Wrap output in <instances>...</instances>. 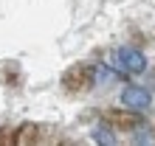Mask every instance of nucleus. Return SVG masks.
Listing matches in <instances>:
<instances>
[{"label": "nucleus", "instance_id": "f257e3e1", "mask_svg": "<svg viewBox=\"0 0 155 146\" xmlns=\"http://www.w3.org/2000/svg\"><path fill=\"white\" fill-rule=\"evenodd\" d=\"M107 65L121 76H141L147 70V56L133 45H121V48L107 53Z\"/></svg>", "mask_w": 155, "mask_h": 146}, {"label": "nucleus", "instance_id": "f03ea898", "mask_svg": "<svg viewBox=\"0 0 155 146\" xmlns=\"http://www.w3.org/2000/svg\"><path fill=\"white\" fill-rule=\"evenodd\" d=\"M121 104L130 110V113H147L152 107V93L141 84H127L121 90Z\"/></svg>", "mask_w": 155, "mask_h": 146}, {"label": "nucleus", "instance_id": "7ed1b4c3", "mask_svg": "<svg viewBox=\"0 0 155 146\" xmlns=\"http://www.w3.org/2000/svg\"><path fill=\"white\" fill-rule=\"evenodd\" d=\"M90 138H93L96 143H102V146H113L118 141L116 132H113V126H107V124H96L93 129H90Z\"/></svg>", "mask_w": 155, "mask_h": 146}, {"label": "nucleus", "instance_id": "20e7f679", "mask_svg": "<svg viewBox=\"0 0 155 146\" xmlns=\"http://www.w3.org/2000/svg\"><path fill=\"white\" fill-rule=\"evenodd\" d=\"M147 132H150L147 126H138V129L133 132V141L135 143H155V135H147Z\"/></svg>", "mask_w": 155, "mask_h": 146}]
</instances>
